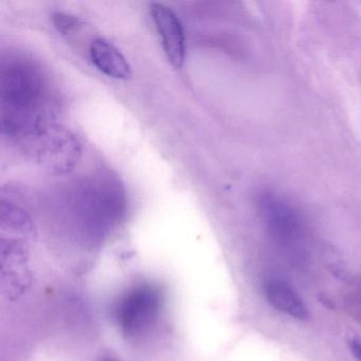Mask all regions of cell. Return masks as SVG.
<instances>
[{
    "label": "cell",
    "instance_id": "6da1fadb",
    "mask_svg": "<svg viewBox=\"0 0 361 361\" xmlns=\"http://www.w3.org/2000/svg\"><path fill=\"white\" fill-rule=\"evenodd\" d=\"M1 130L27 147L42 130L54 123L49 87L39 67L25 59H14L1 68Z\"/></svg>",
    "mask_w": 361,
    "mask_h": 361
},
{
    "label": "cell",
    "instance_id": "7a4b0ae2",
    "mask_svg": "<svg viewBox=\"0 0 361 361\" xmlns=\"http://www.w3.org/2000/svg\"><path fill=\"white\" fill-rule=\"evenodd\" d=\"M259 216L268 233L284 248H301L307 238V226L301 211L286 196L263 190L257 197Z\"/></svg>",
    "mask_w": 361,
    "mask_h": 361
},
{
    "label": "cell",
    "instance_id": "3957f363",
    "mask_svg": "<svg viewBox=\"0 0 361 361\" xmlns=\"http://www.w3.org/2000/svg\"><path fill=\"white\" fill-rule=\"evenodd\" d=\"M26 147L37 164L51 175L73 172L82 156L79 139L56 122L42 130Z\"/></svg>",
    "mask_w": 361,
    "mask_h": 361
},
{
    "label": "cell",
    "instance_id": "277c9868",
    "mask_svg": "<svg viewBox=\"0 0 361 361\" xmlns=\"http://www.w3.org/2000/svg\"><path fill=\"white\" fill-rule=\"evenodd\" d=\"M164 295L159 287L141 284L130 289L116 308V319L128 337L143 335L159 316Z\"/></svg>",
    "mask_w": 361,
    "mask_h": 361
},
{
    "label": "cell",
    "instance_id": "5b68a950",
    "mask_svg": "<svg viewBox=\"0 0 361 361\" xmlns=\"http://www.w3.org/2000/svg\"><path fill=\"white\" fill-rule=\"evenodd\" d=\"M80 214L84 232L92 238H101L114 225L121 209L118 192L100 183L82 192Z\"/></svg>",
    "mask_w": 361,
    "mask_h": 361
},
{
    "label": "cell",
    "instance_id": "8992f818",
    "mask_svg": "<svg viewBox=\"0 0 361 361\" xmlns=\"http://www.w3.org/2000/svg\"><path fill=\"white\" fill-rule=\"evenodd\" d=\"M151 14L166 59L174 68L180 69L185 59V31L180 20L175 12L164 4H152Z\"/></svg>",
    "mask_w": 361,
    "mask_h": 361
},
{
    "label": "cell",
    "instance_id": "52a82bcc",
    "mask_svg": "<svg viewBox=\"0 0 361 361\" xmlns=\"http://www.w3.org/2000/svg\"><path fill=\"white\" fill-rule=\"evenodd\" d=\"M264 295L268 303L282 314L297 320H307L310 317L303 299L295 287L282 279H268L264 284Z\"/></svg>",
    "mask_w": 361,
    "mask_h": 361
},
{
    "label": "cell",
    "instance_id": "ba28073f",
    "mask_svg": "<svg viewBox=\"0 0 361 361\" xmlns=\"http://www.w3.org/2000/svg\"><path fill=\"white\" fill-rule=\"evenodd\" d=\"M90 54L92 64L107 77L123 81L132 78V67L126 56L109 42L94 39L90 44Z\"/></svg>",
    "mask_w": 361,
    "mask_h": 361
},
{
    "label": "cell",
    "instance_id": "9c48e42d",
    "mask_svg": "<svg viewBox=\"0 0 361 361\" xmlns=\"http://www.w3.org/2000/svg\"><path fill=\"white\" fill-rule=\"evenodd\" d=\"M344 307L350 317L361 323V278L350 284L344 293Z\"/></svg>",
    "mask_w": 361,
    "mask_h": 361
},
{
    "label": "cell",
    "instance_id": "30bf717a",
    "mask_svg": "<svg viewBox=\"0 0 361 361\" xmlns=\"http://www.w3.org/2000/svg\"><path fill=\"white\" fill-rule=\"evenodd\" d=\"M54 26L58 29L59 32L62 33L63 35H75V33L81 30L83 24L79 18L75 16H68L65 13H54Z\"/></svg>",
    "mask_w": 361,
    "mask_h": 361
},
{
    "label": "cell",
    "instance_id": "8fae6325",
    "mask_svg": "<svg viewBox=\"0 0 361 361\" xmlns=\"http://www.w3.org/2000/svg\"><path fill=\"white\" fill-rule=\"evenodd\" d=\"M348 345L350 354L354 356V358L357 361H361V337H358V336L350 337L348 339Z\"/></svg>",
    "mask_w": 361,
    "mask_h": 361
},
{
    "label": "cell",
    "instance_id": "7c38bea8",
    "mask_svg": "<svg viewBox=\"0 0 361 361\" xmlns=\"http://www.w3.org/2000/svg\"><path fill=\"white\" fill-rule=\"evenodd\" d=\"M99 361H119L117 359L113 358V357H103Z\"/></svg>",
    "mask_w": 361,
    "mask_h": 361
}]
</instances>
